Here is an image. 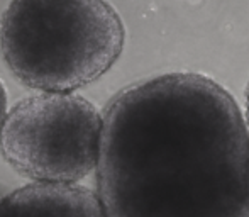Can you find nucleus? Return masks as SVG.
<instances>
[{
	"instance_id": "f257e3e1",
	"label": "nucleus",
	"mask_w": 249,
	"mask_h": 217,
	"mask_svg": "<svg viewBox=\"0 0 249 217\" xmlns=\"http://www.w3.org/2000/svg\"><path fill=\"white\" fill-rule=\"evenodd\" d=\"M97 194L108 217H249V129L200 73L121 90L104 112Z\"/></svg>"
},
{
	"instance_id": "f03ea898",
	"label": "nucleus",
	"mask_w": 249,
	"mask_h": 217,
	"mask_svg": "<svg viewBox=\"0 0 249 217\" xmlns=\"http://www.w3.org/2000/svg\"><path fill=\"white\" fill-rule=\"evenodd\" d=\"M125 41L107 0H10L0 51L19 82L37 92H75L112 68Z\"/></svg>"
},
{
	"instance_id": "7ed1b4c3",
	"label": "nucleus",
	"mask_w": 249,
	"mask_h": 217,
	"mask_svg": "<svg viewBox=\"0 0 249 217\" xmlns=\"http://www.w3.org/2000/svg\"><path fill=\"white\" fill-rule=\"evenodd\" d=\"M104 114L71 92H39L9 108L0 153L31 181L80 183L97 170Z\"/></svg>"
},
{
	"instance_id": "20e7f679",
	"label": "nucleus",
	"mask_w": 249,
	"mask_h": 217,
	"mask_svg": "<svg viewBox=\"0 0 249 217\" xmlns=\"http://www.w3.org/2000/svg\"><path fill=\"white\" fill-rule=\"evenodd\" d=\"M0 217H108L95 190L80 183H31L0 199Z\"/></svg>"
},
{
	"instance_id": "39448f33",
	"label": "nucleus",
	"mask_w": 249,
	"mask_h": 217,
	"mask_svg": "<svg viewBox=\"0 0 249 217\" xmlns=\"http://www.w3.org/2000/svg\"><path fill=\"white\" fill-rule=\"evenodd\" d=\"M7 112H9V107H7V92L2 80H0V129H2L3 121H5Z\"/></svg>"
},
{
	"instance_id": "423d86ee",
	"label": "nucleus",
	"mask_w": 249,
	"mask_h": 217,
	"mask_svg": "<svg viewBox=\"0 0 249 217\" xmlns=\"http://www.w3.org/2000/svg\"><path fill=\"white\" fill-rule=\"evenodd\" d=\"M244 119H246V124H248V129H249V85H248V90H246V114H244Z\"/></svg>"
}]
</instances>
